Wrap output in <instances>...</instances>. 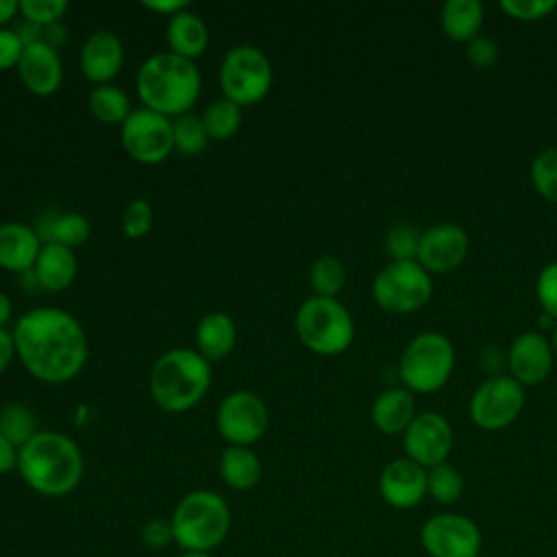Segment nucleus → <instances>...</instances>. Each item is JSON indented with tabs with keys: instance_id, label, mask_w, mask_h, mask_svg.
<instances>
[{
	"instance_id": "35",
	"label": "nucleus",
	"mask_w": 557,
	"mask_h": 557,
	"mask_svg": "<svg viewBox=\"0 0 557 557\" xmlns=\"http://www.w3.org/2000/svg\"><path fill=\"white\" fill-rule=\"evenodd\" d=\"M531 181L544 198L557 202V146L542 150L533 159Z\"/></svg>"
},
{
	"instance_id": "1",
	"label": "nucleus",
	"mask_w": 557,
	"mask_h": 557,
	"mask_svg": "<svg viewBox=\"0 0 557 557\" xmlns=\"http://www.w3.org/2000/svg\"><path fill=\"white\" fill-rule=\"evenodd\" d=\"M15 352L26 370L46 383L74 379L87 361V337L74 315L59 307H37L13 329Z\"/></svg>"
},
{
	"instance_id": "34",
	"label": "nucleus",
	"mask_w": 557,
	"mask_h": 557,
	"mask_svg": "<svg viewBox=\"0 0 557 557\" xmlns=\"http://www.w3.org/2000/svg\"><path fill=\"white\" fill-rule=\"evenodd\" d=\"M420 239H422V233L413 224L409 222L394 224L387 233V252L394 261H418Z\"/></svg>"
},
{
	"instance_id": "7",
	"label": "nucleus",
	"mask_w": 557,
	"mask_h": 557,
	"mask_svg": "<svg viewBox=\"0 0 557 557\" xmlns=\"http://www.w3.org/2000/svg\"><path fill=\"white\" fill-rule=\"evenodd\" d=\"M453 366L455 348L450 339L437 331H424L403 350L398 372L409 392L429 394L450 379Z\"/></svg>"
},
{
	"instance_id": "17",
	"label": "nucleus",
	"mask_w": 557,
	"mask_h": 557,
	"mask_svg": "<svg viewBox=\"0 0 557 557\" xmlns=\"http://www.w3.org/2000/svg\"><path fill=\"white\" fill-rule=\"evenodd\" d=\"M17 72L22 83L37 96L54 94L63 78L59 52L52 44L44 39L24 44L22 57L17 61Z\"/></svg>"
},
{
	"instance_id": "3",
	"label": "nucleus",
	"mask_w": 557,
	"mask_h": 557,
	"mask_svg": "<svg viewBox=\"0 0 557 557\" xmlns=\"http://www.w3.org/2000/svg\"><path fill=\"white\" fill-rule=\"evenodd\" d=\"M137 91L148 109L178 117L198 100L200 72L191 59L157 52L141 63Z\"/></svg>"
},
{
	"instance_id": "30",
	"label": "nucleus",
	"mask_w": 557,
	"mask_h": 557,
	"mask_svg": "<svg viewBox=\"0 0 557 557\" xmlns=\"http://www.w3.org/2000/svg\"><path fill=\"white\" fill-rule=\"evenodd\" d=\"M239 122L242 109L228 98L213 100L202 113V124L211 139H228L239 128Z\"/></svg>"
},
{
	"instance_id": "31",
	"label": "nucleus",
	"mask_w": 557,
	"mask_h": 557,
	"mask_svg": "<svg viewBox=\"0 0 557 557\" xmlns=\"http://www.w3.org/2000/svg\"><path fill=\"white\" fill-rule=\"evenodd\" d=\"M461 492H463V476L455 466L444 461L426 470V494L433 500L442 505H450L461 496Z\"/></svg>"
},
{
	"instance_id": "44",
	"label": "nucleus",
	"mask_w": 557,
	"mask_h": 557,
	"mask_svg": "<svg viewBox=\"0 0 557 557\" xmlns=\"http://www.w3.org/2000/svg\"><path fill=\"white\" fill-rule=\"evenodd\" d=\"M144 7L152 9V11H159V13H165L168 17H172L174 13L187 9V2L185 0H168V2H163V0H146Z\"/></svg>"
},
{
	"instance_id": "4",
	"label": "nucleus",
	"mask_w": 557,
	"mask_h": 557,
	"mask_svg": "<svg viewBox=\"0 0 557 557\" xmlns=\"http://www.w3.org/2000/svg\"><path fill=\"white\" fill-rule=\"evenodd\" d=\"M211 385L209 361L191 348H172L163 352L150 370V394L165 411H185L194 407Z\"/></svg>"
},
{
	"instance_id": "46",
	"label": "nucleus",
	"mask_w": 557,
	"mask_h": 557,
	"mask_svg": "<svg viewBox=\"0 0 557 557\" xmlns=\"http://www.w3.org/2000/svg\"><path fill=\"white\" fill-rule=\"evenodd\" d=\"M17 11H20L17 0H0V24L9 22Z\"/></svg>"
},
{
	"instance_id": "20",
	"label": "nucleus",
	"mask_w": 557,
	"mask_h": 557,
	"mask_svg": "<svg viewBox=\"0 0 557 557\" xmlns=\"http://www.w3.org/2000/svg\"><path fill=\"white\" fill-rule=\"evenodd\" d=\"M41 244L37 233L22 222L0 224V265L11 272H24L35 265Z\"/></svg>"
},
{
	"instance_id": "42",
	"label": "nucleus",
	"mask_w": 557,
	"mask_h": 557,
	"mask_svg": "<svg viewBox=\"0 0 557 557\" xmlns=\"http://www.w3.org/2000/svg\"><path fill=\"white\" fill-rule=\"evenodd\" d=\"M24 50V39L15 30L0 28V70L17 65Z\"/></svg>"
},
{
	"instance_id": "49",
	"label": "nucleus",
	"mask_w": 557,
	"mask_h": 557,
	"mask_svg": "<svg viewBox=\"0 0 557 557\" xmlns=\"http://www.w3.org/2000/svg\"><path fill=\"white\" fill-rule=\"evenodd\" d=\"M178 557H213L211 553H198V550H183Z\"/></svg>"
},
{
	"instance_id": "25",
	"label": "nucleus",
	"mask_w": 557,
	"mask_h": 557,
	"mask_svg": "<svg viewBox=\"0 0 557 557\" xmlns=\"http://www.w3.org/2000/svg\"><path fill=\"white\" fill-rule=\"evenodd\" d=\"M483 24L479 0H448L442 7V28L453 41H472Z\"/></svg>"
},
{
	"instance_id": "27",
	"label": "nucleus",
	"mask_w": 557,
	"mask_h": 557,
	"mask_svg": "<svg viewBox=\"0 0 557 557\" xmlns=\"http://www.w3.org/2000/svg\"><path fill=\"white\" fill-rule=\"evenodd\" d=\"M41 233L46 235L48 242H54V244H61V246H67L74 250L76 246H81L89 239L91 226L85 215L70 211V213L48 218Z\"/></svg>"
},
{
	"instance_id": "2",
	"label": "nucleus",
	"mask_w": 557,
	"mask_h": 557,
	"mask_svg": "<svg viewBox=\"0 0 557 557\" xmlns=\"http://www.w3.org/2000/svg\"><path fill=\"white\" fill-rule=\"evenodd\" d=\"M17 472L41 496H65L83 479V453L57 431H37L17 448Z\"/></svg>"
},
{
	"instance_id": "15",
	"label": "nucleus",
	"mask_w": 557,
	"mask_h": 557,
	"mask_svg": "<svg viewBox=\"0 0 557 557\" xmlns=\"http://www.w3.org/2000/svg\"><path fill=\"white\" fill-rule=\"evenodd\" d=\"M468 233L453 222L433 224L422 233L418 248V263L426 272H450L459 268L468 255Z\"/></svg>"
},
{
	"instance_id": "23",
	"label": "nucleus",
	"mask_w": 557,
	"mask_h": 557,
	"mask_svg": "<svg viewBox=\"0 0 557 557\" xmlns=\"http://www.w3.org/2000/svg\"><path fill=\"white\" fill-rule=\"evenodd\" d=\"M168 44L174 54L194 61L205 52L209 44V33L205 22L187 9L174 13L168 22Z\"/></svg>"
},
{
	"instance_id": "26",
	"label": "nucleus",
	"mask_w": 557,
	"mask_h": 557,
	"mask_svg": "<svg viewBox=\"0 0 557 557\" xmlns=\"http://www.w3.org/2000/svg\"><path fill=\"white\" fill-rule=\"evenodd\" d=\"M220 476L233 490H250L261 479V461L248 446H228L220 457Z\"/></svg>"
},
{
	"instance_id": "9",
	"label": "nucleus",
	"mask_w": 557,
	"mask_h": 557,
	"mask_svg": "<svg viewBox=\"0 0 557 557\" xmlns=\"http://www.w3.org/2000/svg\"><path fill=\"white\" fill-rule=\"evenodd\" d=\"M220 85L224 98L235 104H255L272 85V65L259 48L235 46L222 59Z\"/></svg>"
},
{
	"instance_id": "5",
	"label": "nucleus",
	"mask_w": 557,
	"mask_h": 557,
	"mask_svg": "<svg viewBox=\"0 0 557 557\" xmlns=\"http://www.w3.org/2000/svg\"><path fill=\"white\" fill-rule=\"evenodd\" d=\"M174 544L183 550L211 553L224 542L231 529V509L226 500L211 490L185 494L170 518Z\"/></svg>"
},
{
	"instance_id": "13",
	"label": "nucleus",
	"mask_w": 557,
	"mask_h": 557,
	"mask_svg": "<svg viewBox=\"0 0 557 557\" xmlns=\"http://www.w3.org/2000/svg\"><path fill=\"white\" fill-rule=\"evenodd\" d=\"M215 424L231 446H248L265 433L268 407L257 394L239 389L220 403Z\"/></svg>"
},
{
	"instance_id": "14",
	"label": "nucleus",
	"mask_w": 557,
	"mask_h": 557,
	"mask_svg": "<svg viewBox=\"0 0 557 557\" xmlns=\"http://www.w3.org/2000/svg\"><path fill=\"white\" fill-rule=\"evenodd\" d=\"M405 453L422 468H433L446 461L453 448V426L437 411L418 413L403 433Z\"/></svg>"
},
{
	"instance_id": "45",
	"label": "nucleus",
	"mask_w": 557,
	"mask_h": 557,
	"mask_svg": "<svg viewBox=\"0 0 557 557\" xmlns=\"http://www.w3.org/2000/svg\"><path fill=\"white\" fill-rule=\"evenodd\" d=\"M15 352V342H13V333L0 329V372L9 366L11 357Z\"/></svg>"
},
{
	"instance_id": "37",
	"label": "nucleus",
	"mask_w": 557,
	"mask_h": 557,
	"mask_svg": "<svg viewBox=\"0 0 557 557\" xmlns=\"http://www.w3.org/2000/svg\"><path fill=\"white\" fill-rule=\"evenodd\" d=\"M152 226V209L148 200L135 198L126 205L124 215H122V231L126 237H144Z\"/></svg>"
},
{
	"instance_id": "38",
	"label": "nucleus",
	"mask_w": 557,
	"mask_h": 557,
	"mask_svg": "<svg viewBox=\"0 0 557 557\" xmlns=\"http://www.w3.org/2000/svg\"><path fill=\"white\" fill-rule=\"evenodd\" d=\"M535 294L544 313L557 320V261H550L540 270Z\"/></svg>"
},
{
	"instance_id": "6",
	"label": "nucleus",
	"mask_w": 557,
	"mask_h": 557,
	"mask_svg": "<svg viewBox=\"0 0 557 557\" xmlns=\"http://www.w3.org/2000/svg\"><path fill=\"white\" fill-rule=\"evenodd\" d=\"M296 333L309 350L329 357L339 355L350 346L355 324L339 300L311 296L296 311Z\"/></svg>"
},
{
	"instance_id": "50",
	"label": "nucleus",
	"mask_w": 557,
	"mask_h": 557,
	"mask_svg": "<svg viewBox=\"0 0 557 557\" xmlns=\"http://www.w3.org/2000/svg\"><path fill=\"white\" fill-rule=\"evenodd\" d=\"M476 557H483V555H476Z\"/></svg>"
},
{
	"instance_id": "11",
	"label": "nucleus",
	"mask_w": 557,
	"mask_h": 557,
	"mask_svg": "<svg viewBox=\"0 0 557 557\" xmlns=\"http://www.w3.org/2000/svg\"><path fill=\"white\" fill-rule=\"evenodd\" d=\"M122 146L139 163H159L174 150L172 122L148 107L135 109L122 122Z\"/></svg>"
},
{
	"instance_id": "29",
	"label": "nucleus",
	"mask_w": 557,
	"mask_h": 557,
	"mask_svg": "<svg viewBox=\"0 0 557 557\" xmlns=\"http://www.w3.org/2000/svg\"><path fill=\"white\" fill-rule=\"evenodd\" d=\"M37 433V420L24 405L9 403L0 409V435L7 437L15 448L24 446Z\"/></svg>"
},
{
	"instance_id": "24",
	"label": "nucleus",
	"mask_w": 557,
	"mask_h": 557,
	"mask_svg": "<svg viewBox=\"0 0 557 557\" xmlns=\"http://www.w3.org/2000/svg\"><path fill=\"white\" fill-rule=\"evenodd\" d=\"M235 337H237L235 322L222 311L207 313L196 326L198 352L207 361H215V359L226 357L235 346Z\"/></svg>"
},
{
	"instance_id": "40",
	"label": "nucleus",
	"mask_w": 557,
	"mask_h": 557,
	"mask_svg": "<svg viewBox=\"0 0 557 557\" xmlns=\"http://www.w3.org/2000/svg\"><path fill=\"white\" fill-rule=\"evenodd\" d=\"M468 61L479 67V70H485V67H492L498 59V46L492 37H485V35H476L472 41H468V52H466Z\"/></svg>"
},
{
	"instance_id": "41",
	"label": "nucleus",
	"mask_w": 557,
	"mask_h": 557,
	"mask_svg": "<svg viewBox=\"0 0 557 557\" xmlns=\"http://www.w3.org/2000/svg\"><path fill=\"white\" fill-rule=\"evenodd\" d=\"M141 542H144V546H148L152 550H161L170 542H174V531H172L170 520H163V518L148 520L141 527Z\"/></svg>"
},
{
	"instance_id": "21",
	"label": "nucleus",
	"mask_w": 557,
	"mask_h": 557,
	"mask_svg": "<svg viewBox=\"0 0 557 557\" xmlns=\"http://www.w3.org/2000/svg\"><path fill=\"white\" fill-rule=\"evenodd\" d=\"M76 257L74 250L54 242H46L39 250V257L33 265L35 278L41 287L50 292L65 289L76 276Z\"/></svg>"
},
{
	"instance_id": "36",
	"label": "nucleus",
	"mask_w": 557,
	"mask_h": 557,
	"mask_svg": "<svg viewBox=\"0 0 557 557\" xmlns=\"http://www.w3.org/2000/svg\"><path fill=\"white\" fill-rule=\"evenodd\" d=\"M67 9L65 0H20L22 15L37 26H52Z\"/></svg>"
},
{
	"instance_id": "8",
	"label": "nucleus",
	"mask_w": 557,
	"mask_h": 557,
	"mask_svg": "<svg viewBox=\"0 0 557 557\" xmlns=\"http://www.w3.org/2000/svg\"><path fill=\"white\" fill-rule=\"evenodd\" d=\"M431 292L433 281L418 261H392L372 283L376 305L389 313H409L424 307Z\"/></svg>"
},
{
	"instance_id": "10",
	"label": "nucleus",
	"mask_w": 557,
	"mask_h": 557,
	"mask_svg": "<svg viewBox=\"0 0 557 557\" xmlns=\"http://www.w3.org/2000/svg\"><path fill=\"white\" fill-rule=\"evenodd\" d=\"M524 407L522 385L507 374L485 379L470 398V418L479 429L498 431L509 426Z\"/></svg>"
},
{
	"instance_id": "19",
	"label": "nucleus",
	"mask_w": 557,
	"mask_h": 557,
	"mask_svg": "<svg viewBox=\"0 0 557 557\" xmlns=\"http://www.w3.org/2000/svg\"><path fill=\"white\" fill-rule=\"evenodd\" d=\"M124 61V48L115 33L96 30L89 35L81 48V70L83 74L100 85L111 81Z\"/></svg>"
},
{
	"instance_id": "28",
	"label": "nucleus",
	"mask_w": 557,
	"mask_h": 557,
	"mask_svg": "<svg viewBox=\"0 0 557 557\" xmlns=\"http://www.w3.org/2000/svg\"><path fill=\"white\" fill-rule=\"evenodd\" d=\"M91 113L104 124H122L131 115L128 96L115 85H98L89 94Z\"/></svg>"
},
{
	"instance_id": "22",
	"label": "nucleus",
	"mask_w": 557,
	"mask_h": 557,
	"mask_svg": "<svg viewBox=\"0 0 557 557\" xmlns=\"http://www.w3.org/2000/svg\"><path fill=\"white\" fill-rule=\"evenodd\" d=\"M416 403L409 389L392 387L376 396L372 405V422L387 435L405 433L409 422L416 418Z\"/></svg>"
},
{
	"instance_id": "12",
	"label": "nucleus",
	"mask_w": 557,
	"mask_h": 557,
	"mask_svg": "<svg viewBox=\"0 0 557 557\" xmlns=\"http://www.w3.org/2000/svg\"><path fill=\"white\" fill-rule=\"evenodd\" d=\"M420 542L431 557H476L483 537L474 520L461 513H437L422 524Z\"/></svg>"
},
{
	"instance_id": "16",
	"label": "nucleus",
	"mask_w": 557,
	"mask_h": 557,
	"mask_svg": "<svg viewBox=\"0 0 557 557\" xmlns=\"http://www.w3.org/2000/svg\"><path fill=\"white\" fill-rule=\"evenodd\" d=\"M379 494L394 509H411L426 496V468L409 457L389 461L379 474Z\"/></svg>"
},
{
	"instance_id": "18",
	"label": "nucleus",
	"mask_w": 557,
	"mask_h": 557,
	"mask_svg": "<svg viewBox=\"0 0 557 557\" xmlns=\"http://www.w3.org/2000/svg\"><path fill=\"white\" fill-rule=\"evenodd\" d=\"M553 350L544 335L537 331L520 333L507 352V363L511 376L520 385H537L542 383L553 368Z\"/></svg>"
},
{
	"instance_id": "32",
	"label": "nucleus",
	"mask_w": 557,
	"mask_h": 557,
	"mask_svg": "<svg viewBox=\"0 0 557 557\" xmlns=\"http://www.w3.org/2000/svg\"><path fill=\"white\" fill-rule=\"evenodd\" d=\"M311 287L315 289L318 296L333 298L346 283V270L337 257L324 255L313 261L311 272H309Z\"/></svg>"
},
{
	"instance_id": "39",
	"label": "nucleus",
	"mask_w": 557,
	"mask_h": 557,
	"mask_svg": "<svg viewBox=\"0 0 557 557\" xmlns=\"http://www.w3.org/2000/svg\"><path fill=\"white\" fill-rule=\"evenodd\" d=\"M500 9L516 20H540L557 9V0H500Z\"/></svg>"
},
{
	"instance_id": "43",
	"label": "nucleus",
	"mask_w": 557,
	"mask_h": 557,
	"mask_svg": "<svg viewBox=\"0 0 557 557\" xmlns=\"http://www.w3.org/2000/svg\"><path fill=\"white\" fill-rule=\"evenodd\" d=\"M17 468V448L0 435V474Z\"/></svg>"
},
{
	"instance_id": "48",
	"label": "nucleus",
	"mask_w": 557,
	"mask_h": 557,
	"mask_svg": "<svg viewBox=\"0 0 557 557\" xmlns=\"http://www.w3.org/2000/svg\"><path fill=\"white\" fill-rule=\"evenodd\" d=\"M548 344H550V350H553V357H555V359H557V324H555V326H553V335H550V342H548Z\"/></svg>"
},
{
	"instance_id": "33",
	"label": "nucleus",
	"mask_w": 557,
	"mask_h": 557,
	"mask_svg": "<svg viewBox=\"0 0 557 557\" xmlns=\"http://www.w3.org/2000/svg\"><path fill=\"white\" fill-rule=\"evenodd\" d=\"M172 135H174V150H178L181 154H196L209 141L202 117H196L191 113H183L172 122Z\"/></svg>"
},
{
	"instance_id": "47",
	"label": "nucleus",
	"mask_w": 557,
	"mask_h": 557,
	"mask_svg": "<svg viewBox=\"0 0 557 557\" xmlns=\"http://www.w3.org/2000/svg\"><path fill=\"white\" fill-rule=\"evenodd\" d=\"M11 318V300L0 292V329Z\"/></svg>"
}]
</instances>
